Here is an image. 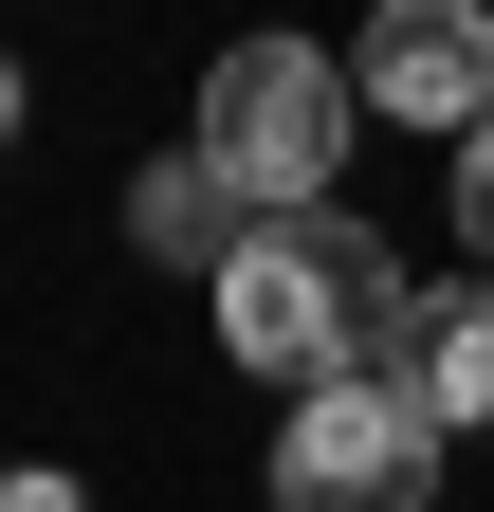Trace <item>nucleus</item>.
I'll return each instance as SVG.
<instances>
[{
  "mask_svg": "<svg viewBox=\"0 0 494 512\" xmlns=\"http://www.w3.org/2000/svg\"><path fill=\"white\" fill-rule=\"evenodd\" d=\"M458 220L494 238V128H476V147H458Z\"/></svg>",
  "mask_w": 494,
  "mask_h": 512,
  "instance_id": "8",
  "label": "nucleus"
},
{
  "mask_svg": "<svg viewBox=\"0 0 494 512\" xmlns=\"http://www.w3.org/2000/svg\"><path fill=\"white\" fill-rule=\"evenodd\" d=\"M403 330H421V293H403V256L366 238V220H257L238 238V275H220V348L238 366H275L293 403H330V384H403Z\"/></svg>",
  "mask_w": 494,
  "mask_h": 512,
  "instance_id": "1",
  "label": "nucleus"
},
{
  "mask_svg": "<svg viewBox=\"0 0 494 512\" xmlns=\"http://www.w3.org/2000/svg\"><path fill=\"white\" fill-rule=\"evenodd\" d=\"M348 92L476 147V128H494V19H476V0H385V19L348 37Z\"/></svg>",
  "mask_w": 494,
  "mask_h": 512,
  "instance_id": "4",
  "label": "nucleus"
},
{
  "mask_svg": "<svg viewBox=\"0 0 494 512\" xmlns=\"http://www.w3.org/2000/svg\"><path fill=\"white\" fill-rule=\"evenodd\" d=\"M403 403L440 421V439L494 421V293H421V330H403Z\"/></svg>",
  "mask_w": 494,
  "mask_h": 512,
  "instance_id": "6",
  "label": "nucleus"
},
{
  "mask_svg": "<svg viewBox=\"0 0 494 512\" xmlns=\"http://www.w3.org/2000/svg\"><path fill=\"white\" fill-rule=\"evenodd\" d=\"M275 512H440V421L403 384H330L275 421Z\"/></svg>",
  "mask_w": 494,
  "mask_h": 512,
  "instance_id": "3",
  "label": "nucleus"
},
{
  "mask_svg": "<svg viewBox=\"0 0 494 512\" xmlns=\"http://www.w3.org/2000/svg\"><path fill=\"white\" fill-rule=\"evenodd\" d=\"M348 128H366V92H348V55H312V37H238L220 74H202V165H220L257 220H312V202H330Z\"/></svg>",
  "mask_w": 494,
  "mask_h": 512,
  "instance_id": "2",
  "label": "nucleus"
},
{
  "mask_svg": "<svg viewBox=\"0 0 494 512\" xmlns=\"http://www.w3.org/2000/svg\"><path fill=\"white\" fill-rule=\"evenodd\" d=\"M238 238H257V202L202 165V147H165V165H129V256H165V275H238Z\"/></svg>",
  "mask_w": 494,
  "mask_h": 512,
  "instance_id": "5",
  "label": "nucleus"
},
{
  "mask_svg": "<svg viewBox=\"0 0 494 512\" xmlns=\"http://www.w3.org/2000/svg\"><path fill=\"white\" fill-rule=\"evenodd\" d=\"M0 147H19V74H0Z\"/></svg>",
  "mask_w": 494,
  "mask_h": 512,
  "instance_id": "9",
  "label": "nucleus"
},
{
  "mask_svg": "<svg viewBox=\"0 0 494 512\" xmlns=\"http://www.w3.org/2000/svg\"><path fill=\"white\" fill-rule=\"evenodd\" d=\"M0 512H92V494H74V476H37V458H19V476H0Z\"/></svg>",
  "mask_w": 494,
  "mask_h": 512,
  "instance_id": "7",
  "label": "nucleus"
}]
</instances>
